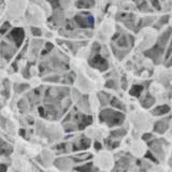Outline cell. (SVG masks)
<instances>
[{
  "instance_id": "5b68a950",
  "label": "cell",
  "mask_w": 172,
  "mask_h": 172,
  "mask_svg": "<svg viewBox=\"0 0 172 172\" xmlns=\"http://www.w3.org/2000/svg\"><path fill=\"white\" fill-rule=\"evenodd\" d=\"M170 111V108L168 105H160L154 110V115H162L166 114Z\"/></svg>"
},
{
  "instance_id": "277c9868",
  "label": "cell",
  "mask_w": 172,
  "mask_h": 172,
  "mask_svg": "<svg viewBox=\"0 0 172 172\" xmlns=\"http://www.w3.org/2000/svg\"><path fill=\"white\" fill-rule=\"evenodd\" d=\"M95 5V0H77V7L81 9H87Z\"/></svg>"
},
{
  "instance_id": "6da1fadb",
  "label": "cell",
  "mask_w": 172,
  "mask_h": 172,
  "mask_svg": "<svg viewBox=\"0 0 172 172\" xmlns=\"http://www.w3.org/2000/svg\"><path fill=\"white\" fill-rule=\"evenodd\" d=\"M74 20L77 25L82 28H90L94 26V18L88 13H80L77 14L74 17Z\"/></svg>"
},
{
  "instance_id": "9c48e42d",
  "label": "cell",
  "mask_w": 172,
  "mask_h": 172,
  "mask_svg": "<svg viewBox=\"0 0 172 172\" xmlns=\"http://www.w3.org/2000/svg\"><path fill=\"white\" fill-rule=\"evenodd\" d=\"M7 27H10V24H9V23H5V25H3L2 29H1V33H5V29H7Z\"/></svg>"
},
{
  "instance_id": "3957f363",
  "label": "cell",
  "mask_w": 172,
  "mask_h": 172,
  "mask_svg": "<svg viewBox=\"0 0 172 172\" xmlns=\"http://www.w3.org/2000/svg\"><path fill=\"white\" fill-rule=\"evenodd\" d=\"M10 38L16 43L17 46H20L22 44L23 40H24V31L22 28H15L12 33H10Z\"/></svg>"
},
{
  "instance_id": "8fae6325",
  "label": "cell",
  "mask_w": 172,
  "mask_h": 172,
  "mask_svg": "<svg viewBox=\"0 0 172 172\" xmlns=\"http://www.w3.org/2000/svg\"><path fill=\"white\" fill-rule=\"evenodd\" d=\"M171 60H172V59H171Z\"/></svg>"
},
{
  "instance_id": "7a4b0ae2",
  "label": "cell",
  "mask_w": 172,
  "mask_h": 172,
  "mask_svg": "<svg viewBox=\"0 0 172 172\" xmlns=\"http://www.w3.org/2000/svg\"><path fill=\"white\" fill-rule=\"evenodd\" d=\"M89 64L92 66V67L98 68V69H100V70H105L108 68V64H107V61H105V59L101 57L100 55H96L95 57L90 60Z\"/></svg>"
},
{
  "instance_id": "52a82bcc",
  "label": "cell",
  "mask_w": 172,
  "mask_h": 172,
  "mask_svg": "<svg viewBox=\"0 0 172 172\" xmlns=\"http://www.w3.org/2000/svg\"><path fill=\"white\" fill-rule=\"evenodd\" d=\"M152 3L154 7H156L157 10H160V5H159V3H158V0H152Z\"/></svg>"
},
{
  "instance_id": "8992f818",
  "label": "cell",
  "mask_w": 172,
  "mask_h": 172,
  "mask_svg": "<svg viewBox=\"0 0 172 172\" xmlns=\"http://www.w3.org/2000/svg\"><path fill=\"white\" fill-rule=\"evenodd\" d=\"M48 1H50V3L52 5L53 8L59 7V1H58V0H48Z\"/></svg>"
},
{
  "instance_id": "ba28073f",
  "label": "cell",
  "mask_w": 172,
  "mask_h": 172,
  "mask_svg": "<svg viewBox=\"0 0 172 172\" xmlns=\"http://www.w3.org/2000/svg\"><path fill=\"white\" fill-rule=\"evenodd\" d=\"M33 33H36V36H40L41 31L38 28H33Z\"/></svg>"
},
{
  "instance_id": "30bf717a",
  "label": "cell",
  "mask_w": 172,
  "mask_h": 172,
  "mask_svg": "<svg viewBox=\"0 0 172 172\" xmlns=\"http://www.w3.org/2000/svg\"><path fill=\"white\" fill-rule=\"evenodd\" d=\"M171 50H172V41H171V44H170V48H169V54H170V52H171ZM168 54V55H169Z\"/></svg>"
}]
</instances>
